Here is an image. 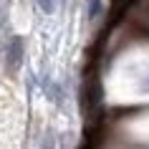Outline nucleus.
<instances>
[{"mask_svg":"<svg viewBox=\"0 0 149 149\" xmlns=\"http://www.w3.org/2000/svg\"><path fill=\"white\" fill-rule=\"evenodd\" d=\"M5 63H8L10 71H18L20 63H23V38L20 36H13L5 48Z\"/></svg>","mask_w":149,"mask_h":149,"instance_id":"1","label":"nucleus"},{"mask_svg":"<svg viewBox=\"0 0 149 149\" xmlns=\"http://www.w3.org/2000/svg\"><path fill=\"white\" fill-rule=\"evenodd\" d=\"M132 3H134V0H114V10H111V15H114V18H121Z\"/></svg>","mask_w":149,"mask_h":149,"instance_id":"2","label":"nucleus"},{"mask_svg":"<svg viewBox=\"0 0 149 149\" xmlns=\"http://www.w3.org/2000/svg\"><path fill=\"white\" fill-rule=\"evenodd\" d=\"M99 15H101V0H88V18L96 20Z\"/></svg>","mask_w":149,"mask_h":149,"instance_id":"3","label":"nucleus"},{"mask_svg":"<svg viewBox=\"0 0 149 149\" xmlns=\"http://www.w3.org/2000/svg\"><path fill=\"white\" fill-rule=\"evenodd\" d=\"M36 5H38L43 13H53L56 10V0H36Z\"/></svg>","mask_w":149,"mask_h":149,"instance_id":"4","label":"nucleus"},{"mask_svg":"<svg viewBox=\"0 0 149 149\" xmlns=\"http://www.w3.org/2000/svg\"><path fill=\"white\" fill-rule=\"evenodd\" d=\"M63 3H66V0H63Z\"/></svg>","mask_w":149,"mask_h":149,"instance_id":"5","label":"nucleus"}]
</instances>
